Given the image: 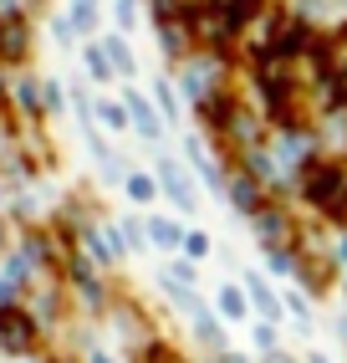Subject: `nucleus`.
Masks as SVG:
<instances>
[{"mask_svg": "<svg viewBox=\"0 0 347 363\" xmlns=\"http://www.w3.org/2000/svg\"><path fill=\"white\" fill-rule=\"evenodd\" d=\"M159 179H164V189L174 195V205H179V210H194V195H189V179L179 174V164H169V159H159Z\"/></svg>", "mask_w": 347, "mask_h": 363, "instance_id": "4", "label": "nucleus"}, {"mask_svg": "<svg viewBox=\"0 0 347 363\" xmlns=\"http://www.w3.org/2000/svg\"><path fill=\"white\" fill-rule=\"evenodd\" d=\"M184 251L189 256H205L210 251V235H184Z\"/></svg>", "mask_w": 347, "mask_h": 363, "instance_id": "12", "label": "nucleus"}, {"mask_svg": "<svg viewBox=\"0 0 347 363\" xmlns=\"http://www.w3.org/2000/svg\"><path fill=\"white\" fill-rule=\"evenodd\" d=\"M103 123L118 133V128H128V108H118V103H103Z\"/></svg>", "mask_w": 347, "mask_h": 363, "instance_id": "9", "label": "nucleus"}, {"mask_svg": "<svg viewBox=\"0 0 347 363\" xmlns=\"http://www.w3.org/2000/svg\"><path fill=\"white\" fill-rule=\"evenodd\" d=\"M271 363H291V358H281V353H276V358H271Z\"/></svg>", "mask_w": 347, "mask_h": 363, "instance_id": "16", "label": "nucleus"}, {"mask_svg": "<svg viewBox=\"0 0 347 363\" xmlns=\"http://www.w3.org/2000/svg\"><path fill=\"white\" fill-rule=\"evenodd\" d=\"M133 6H138V0H118V16H123V21H133Z\"/></svg>", "mask_w": 347, "mask_h": 363, "instance_id": "15", "label": "nucleus"}, {"mask_svg": "<svg viewBox=\"0 0 347 363\" xmlns=\"http://www.w3.org/2000/svg\"><path fill=\"white\" fill-rule=\"evenodd\" d=\"M230 200H235V210H245V215H261V189H256V174H235V179H230Z\"/></svg>", "mask_w": 347, "mask_h": 363, "instance_id": "5", "label": "nucleus"}, {"mask_svg": "<svg viewBox=\"0 0 347 363\" xmlns=\"http://www.w3.org/2000/svg\"><path fill=\"white\" fill-rule=\"evenodd\" d=\"M103 52H108V62H113V67L123 72V77L133 72V52H128V46H123L118 36H108V41H103Z\"/></svg>", "mask_w": 347, "mask_h": 363, "instance_id": "7", "label": "nucleus"}, {"mask_svg": "<svg viewBox=\"0 0 347 363\" xmlns=\"http://www.w3.org/2000/svg\"><path fill=\"white\" fill-rule=\"evenodd\" d=\"M16 98H21V108H26V113H36V87L21 82V87H16Z\"/></svg>", "mask_w": 347, "mask_h": 363, "instance_id": "13", "label": "nucleus"}, {"mask_svg": "<svg viewBox=\"0 0 347 363\" xmlns=\"http://www.w3.org/2000/svg\"><path fill=\"white\" fill-rule=\"evenodd\" d=\"M342 261H347V240H342Z\"/></svg>", "mask_w": 347, "mask_h": 363, "instance_id": "18", "label": "nucleus"}, {"mask_svg": "<svg viewBox=\"0 0 347 363\" xmlns=\"http://www.w3.org/2000/svg\"><path fill=\"white\" fill-rule=\"evenodd\" d=\"M77 6H92V0H77Z\"/></svg>", "mask_w": 347, "mask_h": 363, "instance_id": "19", "label": "nucleus"}, {"mask_svg": "<svg viewBox=\"0 0 347 363\" xmlns=\"http://www.w3.org/2000/svg\"><path fill=\"white\" fill-rule=\"evenodd\" d=\"M312 363H327V358H312Z\"/></svg>", "mask_w": 347, "mask_h": 363, "instance_id": "20", "label": "nucleus"}, {"mask_svg": "<svg viewBox=\"0 0 347 363\" xmlns=\"http://www.w3.org/2000/svg\"><path fill=\"white\" fill-rule=\"evenodd\" d=\"M128 195H133V200H154V179L133 174V179H128Z\"/></svg>", "mask_w": 347, "mask_h": 363, "instance_id": "11", "label": "nucleus"}, {"mask_svg": "<svg viewBox=\"0 0 347 363\" xmlns=\"http://www.w3.org/2000/svg\"><path fill=\"white\" fill-rule=\"evenodd\" d=\"M342 189H347V164H337V159H312V164L302 169V195H307L322 215L337 205Z\"/></svg>", "mask_w": 347, "mask_h": 363, "instance_id": "1", "label": "nucleus"}, {"mask_svg": "<svg viewBox=\"0 0 347 363\" xmlns=\"http://www.w3.org/2000/svg\"><path fill=\"white\" fill-rule=\"evenodd\" d=\"M220 307H225V318H245V297L235 292V286H225V292H220Z\"/></svg>", "mask_w": 347, "mask_h": 363, "instance_id": "8", "label": "nucleus"}, {"mask_svg": "<svg viewBox=\"0 0 347 363\" xmlns=\"http://www.w3.org/2000/svg\"><path fill=\"white\" fill-rule=\"evenodd\" d=\"M128 113L138 118V133H143V138H159V123H154V108H148L143 98H128Z\"/></svg>", "mask_w": 347, "mask_h": 363, "instance_id": "6", "label": "nucleus"}, {"mask_svg": "<svg viewBox=\"0 0 347 363\" xmlns=\"http://www.w3.org/2000/svg\"><path fill=\"white\" fill-rule=\"evenodd\" d=\"M26 46H31L26 21H21V16H6V21H0V62H21V57H26Z\"/></svg>", "mask_w": 347, "mask_h": 363, "instance_id": "3", "label": "nucleus"}, {"mask_svg": "<svg viewBox=\"0 0 347 363\" xmlns=\"http://www.w3.org/2000/svg\"><path fill=\"white\" fill-rule=\"evenodd\" d=\"M0 108H6V87H0Z\"/></svg>", "mask_w": 347, "mask_h": 363, "instance_id": "17", "label": "nucleus"}, {"mask_svg": "<svg viewBox=\"0 0 347 363\" xmlns=\"http://www.w3.org/2000/svg\"><path fill=\"white\" fill-rule=\"evenodd\" d=\"M154 98L164 103V113H174V92H169V82H154Z\"/></svg>", "mask_w": 347, "mask_h": 363, "instance_id": "14", "label": "nucleus"}, {"mask_svg": "<svg viewBox=\"0 0 347 363\" xmlns=\"http://www.w3.org/2000/svg\"><path fill=\"white\" fill-rule=\"evenodd\" d=\"M154 240H159V246H174V240H184V235H179V225H169V220H154Z\"/></svg>", "mask_w": 347, "mask_h": 363, "instance_id": "10", "label": "nucleus"}, {"mask_svg": "<svg viewBox=\"0 0 347 363\" xmlns=\"http://www.w3.org/2000/svg\"><path fill=\"white\" fill-rule=\"evenodd\" d=\"M36 343V323L21 307H0V348L6 353H26Z\"/></svg>", "mask_w": 347, "mask_h": 363, "instance_id": "2", "label": "nucleus"}]
</instances>
